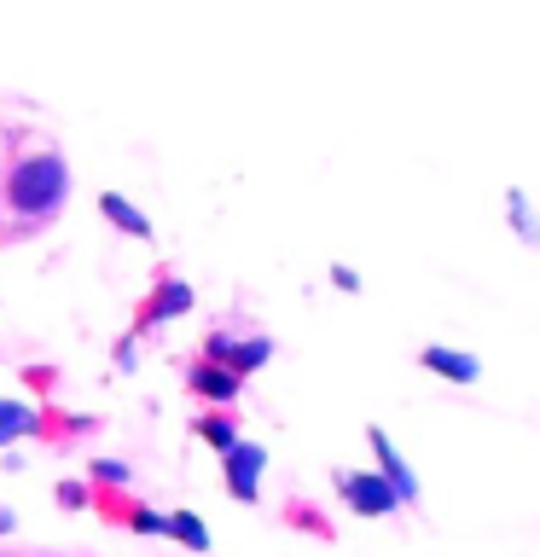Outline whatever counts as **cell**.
<instances>
[{
	"mask_svg": "<svg viewBox=\"0 0 540 557\" xmlns=\"http://www.w3.org/2000/svg\"><path fill=\"white\" fill-rule=\"evenodd\" d=\"M261 465H268V453H261L256 442H233L221 453V476H226V494H233L238 505H250L261 494Z\"/></svg>",
	"mask_w": 540,
	"mask_h": 557,
	"instance_id": "obj_3",
	"label": "cell"
},
{
	"mask_svg": "<svg viewBox=\"0 0 540 557\" xmlns=\"http://www.w3.org/2000/svg\"><path fill=\"white\" fill-rule=\"evenodd\" d=\"M94 476H99V482H128V465H116V459H94Z\"/></svg>",
	"mask_w": 540,
	"mask_h": 557,
	"instance_id": "obj_15",
	"label": "cell"
},
{
	"mask_svg": "<svg viewBox=\"0 0 540 557\" xmlns=\"http://www.w3.org/2000/svg\"><path fill=\"white\" fill-rule=\"evenodd\" d=\"M59 505H94V487L87 482H59Z\"/></svg>",
	"mask_w": 540,
	"mask_h": 557,
	"instance_id": "obj_14",
	"label": "cell"
},
{
	"mask_svg": "<svg viewBox=\"0 0 540 557\" xmlns=\"http://www.w3.org/2000/svg\"><path fill=\"white\" fill-rule=\"evenodd\" d=\"M186 383H192V395H204V400H233V395H238V377L221 372V366H209V360L192 366Z\"/></svg>",
	"mask_w": 540,
	"mask_h": 557,
	"instance_id": "obj_8",
	"label": "cell"
},
{
	"mask_svg": "<svg viewBox=\"0 0 540 557\" xmlns=\"http://www.w3.org/2000/svg\"><path fill=\"white\" fill-rule=\"evenodd\" d=\"M122 522H128L134 534H163V511H151V505H128Z\"/></svg>",
	"mask_w": 540,
	"mask_h": 557,
	"instance_id": "obj_13",
	"label": "cell"
},
{
	"mask_svg": "<svg viewBox=\"0 0 540 557\" xmlns=\"http://www.w3.org/2000/svg\"><path fill=\"white\" fill-rule=\"evenodd\" d=\"M366 442H372V453H378V465H383V487H390V494L401 499V505H413L418 499V476L407 470V459H401L395 453V442L383 430H366Z\"/></svg>",
	"mask_w": 540,
	"mask_h": 557,
	"instance_id": "obj_6",
	"label": "cell"
},
{
	"mask_svg": "<svg viewBox=\"0 0 540 557\" xmlns=\"http://www.w3.org/2000/svg\"><path fill=\"white\" fill-rule=\"evenodd\" d=\"M70 203V163L35 122L0 116V244L47 233Z\"/></svg>",
	"mask_w": 540,
	"mask_h": 557,
	"instance_id": "obj_1",
	"label": "cell"
},
{
	"mask_svg": "<svg viewBox=\"0 0 540 557\" xmlns=\"http://www.w3.org/2000/svg\"><path fill=\"white\" fill-rule=\"evenodd\" d=\"M35 424H41V418H35L29 400H0V447L17 442V435H29Z\"/></svg>",
	"mask_w": 540,
	"mask_h": 557,
	"instance_id": "obj_11",
	"label": "cell"
},
{
	"mask_svg": "<svg viewBox=\"0 0 540 557\" xmlns=\"http://www.w3.org/2000/svg\"><path fill=\"white\" fill-rule=\"evenodd\" d=\"M192 430H198L209 447H221V453L238 442V435H233V418H226V412H204V418H198V424H192Z\"/></svg>",
	"mask_w": 540,
	"mask_h": 557,
	"instance_id": "obj_12",
	"label": "cell"
},
{
	"mask_svg": "<svg viewBox=\"0 0 540 557\" xmlns=\"http://www.w3.org/2000/svg\"><path fill=\"white\" fill-rule=\"evenodd\" d=\"M12 522H17V517L7 511V505H0V534H12Z\"/></svg>",
	"mask_w": 540,
	"mask_h": 557,
	"instance_id": "obj_16",
	"label": "cell"
},
{
	"mask_svg": "<svg viewBox=\"0 0 540 557\" xmlns=\"http://www.w3.org/2000/svg\"><path fill=\"white\" fill-rule=\"evenodd\" d=\"M186 308H192V285H186V278H174V273L163 268V273H157V290L146 296V302H139L134 325H139V331H151L157 320H169V313H186Z\"/></svg>",
	"mask_w": 540,
	"mask_h": 557,
	"instance_id": "obj_5",
	"label": "cell"
},
{
	"mask_svg": "<svg viewBox=\"0 0 540 557\" xmlns=\"http://www.w3.org/2000/svg\"><path fill=\"white\" fill-rule=\"evenodd\" d=\"M99 209H105V215H111V221H116L128 238H151V221L139 215V209H134L128 198H122V191H105V198H99Z\"/></svg>",
	"mask_w": 540,
	"mask_h": 557,
	"instance_id": "obj_10",
	"label": "cell"
},
{
	"mask_svg": "<svg viewBox=\"0 0 540 557\" xmlns=\"http://www.w3.org/2000/svg\"><path fill=\"white\" fill-rule=\"evenodd\" d=\"M204 360L221 366V372H233L244 383V372H256V366L273 360V337H233V331H209V337H204Z\"/></svg>",
	"mask_w": 540,
	"mask_h": 557,
	"instance_id": "obj_2",
	"label": "cell"
},
{
	"mask_svg": "<svg viewBox=\"0 0 540 557\" xmlns=\"http://www.w3.org/2000/svg\"><path fill=\"white\" fill-rule=\"evenodd\" d=\"M163 534L181 540L186 552H209V529L198 522V511H169V517H163Z\"/></svg>",
	"mask_w": 540,
	"mask_h": 557,
	"instance_id": "obj_9",
	"label": "cell"
},
{
	"mask_svg": "<svg viewBox=\"0 0 540 557\" xmlns=\"http://www.w3.org/2000/svg\"><path fill=\"white\" fill-rule=\"evenodd\" d=\"M418 360H425L435 377H453V383H477V372H482L477 355H459V348H442V343H430Z\"/></svg>",
	"mask_w": 540,
	"mask_h": 557,
	"instance_id": "obj_7",
	"label": "cell"
},
{
	"mask_svg": "<svg viewBox=\"0 0 540 557\" xmlns=\"http://www.w3.org/2000/svg\"><path fill=\"white\" fill-rule=\"evenodd\" d=\"M331 482H338V494L355 505L360 517H390L401 505L390 487H383V476H366V470H331Z\"/></svg>",
	"mask_w": 540,
	"mask_h": 557,
	"instance_id": "obj_4",
	"label": "cell"
}]
</instances>
